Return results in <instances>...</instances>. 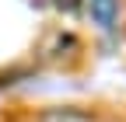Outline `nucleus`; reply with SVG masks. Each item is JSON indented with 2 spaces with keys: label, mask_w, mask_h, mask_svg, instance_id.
Masks as SVG:
<instances>
[{
  "label": "nucleus",
  "mask_w": 126,
  "mask_h": 122,
  "mask_svg": "<svg viewBox=\"0 0 126 122\" xmlns=\"http://www.w3.org/2000/svg\"><path fill=\"white\" fill-rule=\"evenodd\" d=\"M28 122H94V112L84 105H49V108L32 112Z\"/></svg>",
  "instance_id": "nucleus-1"
},
{
  "label": "nucleus",
  "mask_w": 126,
  "mask_h": 122,
  "mask_svg": "<svg viewBox=\"0 0 126 122\" xmlns=\"http://www.w3.org/2000/svg\"><path fill=\"white\" fill-rule=\"evenodd\" d=\"M88 14L102 32H112L119 21V0H88Z\"/></svg>",
  "instance_id": "nucleus-2"
},
{
  "label": "nucleus",
  "mask_w": 126,
  "mask_h": 122,
  "mask_svg": "<svg viewBox=\"0 0 126 122\" xmlns=\"http://www.w3.org/2000/svg\"><path fill=\"white\" fill-rule=\"evenodd\" d=\"M53 4H56V7H67V11H74L77 4H81V0H53Z\"/></svg>",
  "instance_id": "nucleus-3"
}]
</instances>
